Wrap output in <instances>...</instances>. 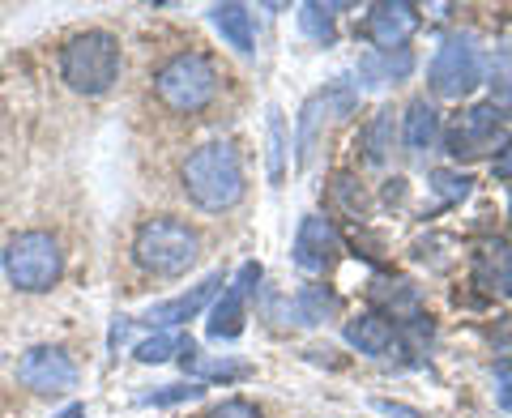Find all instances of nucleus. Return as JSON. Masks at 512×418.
Listing matches in <instances>:
<instances>
[{"label": "nucleus", "mask_w": 512, "mask_h": 418, "mask_svg": "<svg viewBox=\"0 0 512 418\" xmlns=\"http://www.w3.org/2000/svg\"><path fill=\"white\" fill-rule=\"evenodd\" d=\"M180 180H184L188 201L197 209H205V214L235 209L239 201H244V192H248L244 163H239L231 141H205V146H197L184 158Z\"/></svg>", "instance_id": "1"}, {"label": "nucleus", "mask_w": 512, "mask_h": 418, "mask_svg": "<svg viewBox=\"0 0 512 418\" xmlns=\"http://www.w3.org/2000/svg\"><path fill=\"white\" fill-rule=\"evenodd\" d=\"M201 256V235L188 227L184 218L158 214L146 218L133 235V261L137 269L154 273V278H184Z\"/></svg>", "instance_id": "2"}, {"label": "nucleus", "mask_w": 512, "mask_h": 418, "mask_svg": "<svg viewBox=\"0 0 512 418\" xmlns=\"http://www.w3.org/2000/svg\"><path fill=\"white\" fill-rule=\"evenodd\" d=\"M120 39L107 35V30H82L69 43L60 47V82L73 94H86V99H99L116 86L120 77Z\"/></svg>", "instance_id": "3"}, {"label": "nucleus", "mask_w": 512, "mask_h": 418, "mask_svg": "<svg viewBox=\"0 0 512 418\" xmlns=\"http://www.w3.org/2000/svg\"><path fill=\"white\" fill-rule=\"evenodd\" d=\"M154 99L175 116H201L218 99V69L201 52H175L154 69Z\"/></svg>", "instance_id": "4"}, {"label": "nucleus", "mask_w": 512, "mask_h": 418, "mask_svg": "<svg viewBox=\"0 0 512 418\" xmlns=\"http://www.w3.org/2000/svg\"><path fill=\"white\" fill-rule=\"evenodd\" d=\"M0 269H5L13 291L47 295L64 273V248L52 231H18L0 252Z\"/></svg>", "instance_id": "5"}, {"label": "nucleus", "mask_w": 512, "mask_h": 418, "mask_svg": "<svg viewBox=\"0 0 512 418\" xmlns=\"http://www.w3.org/2000/svg\"><path fill=\"white\" fill-rule=\"evenodd\" d=\"M478 86H483V56H478L474 39H444L427 64V90L436 99H466Z\"/></svg>", "instance_id": "6"}, {"label": "nucleus", "mask_w": 512, "mask_h": 418, "mask_svg": "<svg viewBox=\"0 0 512 418\" xmlns=\"http://www.w3.org/2000/svg\"><path fill=\"white\" fill-rule=\"evenodd\" d=\"M355 107H359V90H355V86H346V82H333V86H325L320 94H312V99L303 103V111H299V128H295V163H299V167H308V158H312L316 141H320V128L338 124V120L350 116Z\"/></svg>", "instance_id": "7"}, {"label": "nucleus", "mask_w": 512, "mask_h": 418, "mask_svg": "<svg viewBox=\"0 0 512 418\" xmlns=\"http://www.w3.org/2000/svg\"><path fill=\"white\" fill-rule=\"evenodd\" d=\"M18 380L30 393L56 397V393L77 389V363L64 346H30L18 359Z\"/></svg>", "instance_id": "8"}, {"label": "nucleus", "mask_w": 512, "mask_h": 418, "mask_svg": "<svg viewBox=\"0 0 512 418\" xmlns=\"http://www.w3.org/2000/svg\"><path fill=\"white\" fill-rule=\"evenodd\" d=\"M500 124H504V116L495 111V103L466 107L453 124L444 128V150H448V158H478V154L495 150V141H500Z\"/></svg>", "instance_id": "9"}, {"label": "nucleus", "mask_w": 512, "mask_h": 418, "mask_svg": "<svg viewBox=\"0 0 512 418\" xmlns=\"http://www.w3.org/2000/svg\"><path fill=\"white\" fill-rule=\"evenodd\" d=\"M291 261L303 273H329L333 265L342 261V235L329 218L308 214L295 231V244H291Z\"/></svg>", "instance_id": "10"}, {"label": "nucleus", "mask_w": 512, "mask_h": 418, "mask_svg": "<svg viewBox=\"0 0 512 418\" xmlns=\"http://www.w3.org/2000/svg\"><path fill=\"white\" fill-rule=\"evenodd\" d=\"M256 282H261V265L248 261L239 265L235 282L222 291V299L210 308V337L214 342H235L239 333H244V320H248V295L256 291Z\"/></svg>", "instance_id": "11"}, {"label": "nucleus", "mask_w": 512, "mask_h": 418, "mask_svg": "<svg viewBox=\"0 0 512 418\" xmlns=\"http://www.w3.org/2000/svg\"><path fill=\"white\" fill-rule=\"evenodd\" d=\"M419 22H423L419 5H410V0H384V5H372V13H367V39L380 52H397L419 30Z\"/></svg>", "instance_id": "12"}, {"label": "nucleus", "mask_w": 512, "mask_h": 418, "mask_svg": "<svg viewBox=\"0 0 512 418\" xmlns=\"http://www.w3.org/2000/svg\"><path fill=\"white\" fill-rule=\"evenodd\" d=\"M222 286H227V282H222V273H210V278L197 282L192 291L175 295V299H167V303H154L146 320H150V325H158V329H167V333H171L175 325H188V320H197V316L214 303V295L222 291Z\"/></svg>", "instance_id": "13"}, {"label": "nucleus", "mask_w": 512, "mask_h": 418, "mask_svg": "<svg viewBox=\"0 0 512 418\" xmlns=\"http://www.w3.org/2000/svg\"><path fill=\"white\" fill-rule=\"evenodd\" d=\"M346 342L367 359H384L397 346V329H393V320H384L380 312H359L346 320Z\"/></svg>", "instance_id": "14"}, {"label": "nucleus", "mask_w": 512, "mask_h": 418, "mask_svg": "<svg viewBox=\"0 0 512 418\" xmlns=\"http://www.w3.org/2000/svg\"><path fill=\"white\" fill-rule=\"evenodd\" d=\"M444 137V124H440V111L431 107L427 99H414L406 107V116H402V146L406 150H431L436 141Z\"/></svg>", "instance_id": "15"}, {"label": "nucleus", "mask_w": 512, "mask_h": 418, "mask_svg": "<svg viewBox=\"0 0 512 418\" xmlns=\"http://www.w3.org/2000/svg\"><path fill=\"white\" fill-rule=\"evenodd\" d=\"M210 22L222 39H227V47H235L239 56H252L256 47V26H252V9L248 5H214L210 9Z\"/></svg>", "instance_id": "16"}, {"label": "nucleus", "mask_w": 512, "mask_h": 418, "mask_svg": "<svg viewBox=\"0 0 512 418\" xmlns=\"http://www.w3.org/2000/svg\"><path fill=\"white\" fill-rule=\"evenodd\" d=\"M393 141H397V124H393V111L389 107H380L372 120H367L363 128H359V150H363V158L372 167H380V163H389V154H393Z\"/></svg>", "instance_id": "17"}, {"label": "nucleus", "mask_w": 512, "mask_h": 418, "mask_svg": "<svg viewBox=\"0 0 512 418\" xmlns=\"http://www.w3.org/2000/svg\"><path fill=\"white\" fill-rule=\"evenodd\" d=\"M338 312H342V303H338V295H333L329 286H303V291L291 299L295 325H308V329L325 325V320H333Z\"/></svg>", "instance_id": "18"}, {"label": "nucleus", "mask_w": 512, "mask_h": 418, "mask_svg": "<svg viewBox=\"0 0 512 418\" xmlns=\"http://www.w3.org/2000/svg\"><path fill=\"white\" fill-rule=\"evenodd\" d=\"M474 278H478V286H487V291L512 299V248H504V244L483 248L478 252V265H474Z\"/></svg>", "instance_id": "19"}, {"label": "nucleus", "mask_w": 512, "mask_h": 418, "mask_svg": "<svg viewBox=\"0 0 512 418\" xmlns=\"http://www.w3.org/2000/svg\"><path fill=\"white\" fill-rule=\"evenodd\" d=\"M205 393L201 380H184V384H158L150 393H137V406H184V401H197Z\"/></svg>", "instance_id": "20"}, {"label": "nucleus", "mask_w": 512, "mask_h": 418, "mask_svg": "<svg viewBox=\"0 0 512 418\" xmlns=\"http://www.w3.org/2000/svg\"><path fill=\"white\" fill-rule=\"evenodd\" d=\"M180 350H184L180 337L167 333V329H158L154 337H146V342H137V346H133V359L150 367V363H167V359H175Z\"/></svg>", "instance_id": "21"}, {"label": "nucleus", "mask_w": 512, "mask_h": 418, "mask_svg": "<svg viewBox=\"0 0 512 418\" xmlns=\"http://www.w3.org/2000/svg\"><path fill=\"white\" fill-rule=\"evenodd\" d=\"M299 30L316 43L333 39V5H299Z\"/></svg>", "instance_id": "22"}, {"label": "nucleus", "mask_w": 512, "mask_h": 418, "mask_svg": "<svg viewBox=\"0 0 512 418\" xmlns=\"http://www.w3.org/2000/svg\"><path fill=\"white\" fill-rule=\"evenodd\" d=\"M427 180H431V188H436V192H440V197H444L448 205H461V201L470 197V188H474V180H470V175H461V171H448V167L431 171Z\"/></svg>", "instance_id": "23"}, {"label": "nucleus", "mask_w": 512, "mask_h": 418, "mask_svg": "<svg viewBox=\"0 0 512 418\" xmlns=\"http://www.w3.org/2000/svg\"><path fill=\"white\" fill-rule=\"evenodd\" d=\"M201 418H261V410H256L248 397H227V401H218V406L205 410Z\"/></svg>", "instance_id": "24"}, {"label": "nucleus", "mask_w": 512, "mask_h": 418, "mask_svg": "<svg viewBox=\"0 0 512 418\" xmlns=\"http://www.w3.org/2000/svg\"><path fill=\"white\" fill-rule=\"evenodd\" d=\"M269 146H274L269 150V163H274V180H278L282 175V116L278 111H269Z\"/></svg>", "instance_id": "25"}, {"label": "nucleus", "mask_w": 512, "mask_h": 418, "mask_svg": "<svg viewBox=\"0 0 512 418\" xmlns=\"http://www.w3.org/2000/svg\"><path fill=\"white\" fill-rule=\"evenodd\" d=\"M495 397H500L504 410H512V359L495 363Z\"/></svg>", "instance_id": "26"}, {"label": "nucleus", "mask_w": 512, "mask_h": 418, "mask_svg": "<svg viewBox=\"0 0 512 418\" xmlns=\"http://www.w3.org/2000/svg\"><path fill=\"white\" fill-rule=\"evenodd\" d=\"M491 171H495V180H512V137L504 141L500 150H495V158H491Z\"/></svg>", "instance_id": "27"}, {"label": "nucleus", "mask_w": 512, "mask_h": 418, "mask_svg": "<svg viewBox=\"0 0 512 418\" xmlns=\"http://www.w3.org/2000/svg\"><path fill=\"white\" fill-rule=\"evenodd\" d=\"M56 418H90V414H86V406H69V410H60Z\"/></svg>", "instance_id": "28"}]
</instances>
